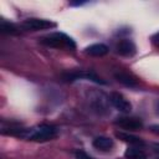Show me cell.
Segmentation results:
<instances>
[{
  "instance_id": "cell-1",
  "label": "cell",
  "mask_w": 159,
  "mask_h": 159,
  "mask_svg": "<svg viewBox=\"0 0 159 159\" xmlns=\"http://www.w3.org/2000/svg\"><path fill=\"white\" fill-rule=\"evenodd\" d=\"M40 40V43L48 46V47H55V48H70V50H75L76 48V43L75 41L67 36L63 32H52L50 35L42 36Z\"/></svg>"
},
{
  "instance_id": "cell-2",
  "label": "cell",
  "mask_w": 159,
  "mask_h": 159,
  "mask_svg": "<svg viewBox=\"0 0 159 159\" xmlns=\"http://www.w3.org/2000/svg\"><path fill=\"white\" fill-rule=\"evenodd\" d=\"M57 135V128L50 124H41L36 128H32L27 133V139L35 142H47L53 139Z\"/></svg>"
},
{
  "instance_id": "cell-3",
  "label": "cell",
  "mask_w": 159,
  "mask_h": 159,
  "mask_svg": "<svg viewBox=\"0 0 159 159\" xmlns=\"http://www.w3.org/2000/svg\"><path fill=\"white\" fill-rule=\"evenodd\" d=\"M21 26H22L25 30H29V31H39V30H46V29L55 27L56 24L52 22L51 20L31 17V19H26V20L22 22Z\"/></svg>"
},
{
  "instance_id": "cell-4",
  "label": "cell",
  "mask_w": 159,
  "mask_h": 159,
  "mask_svg": "<svg viewBox=\"0 0 159 159\" xmlns=\"http://www.w3.org/2000/svg\"><path fill=\"white\" fill-rule=\"evenodd\" d=\"M116 125L123 128V129H128V130H139L143 128V122L139 118L135 117H118L114 120Z\"/></svg>"
},
{
  "instance_id": "cell-5",
  "label": "cell",
  "mask_w": 159,
  "mask_h": 159,
  "mask_svg": "<svg viewBox=\"0 0 159 159\" xmlns=\"http://www.w3.org/2000/svg\"><path fill=\"white\" fill-rule=\"evenodd\" d=\"M111 103L114 106V108H117L118 111L123 112V113H129L132 111V104L130 102L119 92H112L111 93Z\"/></svg>"
},
{
  "instance_id": "cell-6",
  "label": "cell",
  "mask_w": 159,
  "mask_h": 159,
  "mask_svg": "<svg viewBox=\"0 0 159 159\" xmlns=\"http://www.w3.org/2000/svg\"><path fill=\"white\" fill-rule=\"evenodd\" d=\"M117 52L120 55V56H125V57H130L133 55H135L137 52V47H135V43L129 40V39H123L120 40L118 43H117Z\"/></svg>"
},
{
  "instance_id": "cell-7",
  "label": "cell",
  "mask_w": 159,
  "mask_h": 159,
  "mask_svg": "<svg viewBox=\"0 0 159 159\" xmlns=\"http://www.w3.org/2000/svg\"><path fill=\"white\" fill-rule=\"evenodd\" d=\"M78 78H86V80H89V81H93L96 83H99V84H106V81H103L101 77H98L94 72H75V73H70L65 77L66 81H75V80H78Z\"/></svg>"
},
{
  "instance_id": "cell-8",
  "label": "cell",
  "mask_w": 159,
  "mask_h": 159,
  "mask_svg": "<svg viewBox=\"0 0 159 159\" xmlns=\"http://www.w3.org/2000/svg\"><path fill=\"white\" fill-rule=\"evenodd\" d=\"M92 144L96 149L102 150V152H108L113 148V140L108 137H97L93 139Z\"/></svg>"
},
{
  "instance_id": "cell-9",
  "label": "cell",
  "mask_w": 159,
  "mask_h": 159,
  "mask_svg": "<svg viewBox=\"0 0 159 159\" xmlns=\"http://www.w3.org/2000/svg\"><path fill=\"white\" fill-rule=\"evenodd\" d=\"M84 52L89 56H94V57H101L108 53V47L104 43H93L88 47H86Z\"/></svg>"
},
{
  "instance_id": "cell-10",
  "label": "cell",
  "mask_w": 159,
  "mask_h": 159,
  "mask_svg": "<svg viewBox=\"0 0 159 159\" xmlns=\"http://www.w3.org/2000/svg\"><path fill=\"white\" fill-rule=\"evenodd\" d=\"M116 137L119 138L120 140L123 142H127L132 145H135V147H144V142L143 139H140L139 137H135L133 134H129V133H123V132H117L116 133Z\"/></svg>"
},
{
  "instance_id": "cell-11",
  "label": "cell",
  "mask_w": 159,
  "mask_h": 159,
  "mask_svg": "<svg viewBox=\"0 0 159 159\" xmlns=\"http://www.w3.org/2000/svg\"><path fill=\"white\" fill-rule=\"evenodd\" d=\"M124 157L127 159H147V154L139 147L135 145L128 147L124 152Z\"/></svg>"
},
{
  "instance_id": "cell-12",
  "label": "cell",
  "mask_w": 159,
  "mask_h": 159,
  "mask_svg": "<svg viewBox=\"0 0 159 159\" xmlns=\"http://www.w3.org/2000/svg\"><path fill=\"white\" fill-rule=\"evenodd\" d=\"M114 77L119 83H122L127 87H137V84H138L137 80L133 76H130L128 73H124V72H118V73L114 75Z\"/></svg>"
},
{
  "instance_id": "cell-13",
  "label": "cell",
  "mask_w": 159,
  "mask_h": 159,
  "mask_svg": "<svg viewBox=\"0 0 159 159\" xmlns=\"http://www.w3.org/2000/svg\"><path fill=\"white\" fill-rule=\"evenodd\" d=\"M0 31L2 34H16L17 32V29H16V26L14 24L2 20L0 22Z\"/></svg>"
},
{
  "instance_id": "cell-14",
  "label": "cell",
  "mask_w": 159,
  "mask_h": 159,
  "mask_svg": "<svg viewBox=\"0 0 159 159\" xmlns=\"http://www.w3.org/2000/svg\"><path fill=\"white\" fill-rule=\"evenodd\" d=\"M76 159H94V158H92L83 150H78V152H76Z\"/></svg>"
},
{
  "instance_id": "cell-15",
  "label": "cell",
  "mask_w": 159,
  "mask_h": 159,
  "mask_svg": "<svg viewBox=\"0 0 159 159\" xmlns=\"http://www.w3.org/2000/svg\"><path fill=\"white\" fill-rule=\"evenodd\" d=\"M150 130H152V133L159 135V124H153V125H150Z\"/></svg>"
},
{
  "instance_id": "cell-16",
  "label": "cell",
  "mask_w": 159,
  "mask_h": 159,
  "mask_svg": "<svg viewBox=\"0 0 159 159\" xmlns=\"http://www.w3.org/2000/svg\"><path fill=\"white\" fill-rule=\"evenodd\" d=\"M153 42H154L157 46H159V32H157V34L153 36Z\"/></svg>"
},
{
  "instance_id": "cell-17",
  "label": "cell",
  "mask_w": 159,
  "mask_h": 159,
  "mask_svg": "<svg viewBox=\"0 0 159 159\" xmlns=\"http://www.w3.org/2000/svg\"><path fill=\"white\" fill-rule=\"evenodd\" d=\"M154 148H155V150L159 153V144H155V145H154Z\"/></svg>"
}]
</instances>
